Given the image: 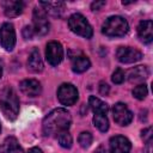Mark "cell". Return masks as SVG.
<instances>
[{"mask_svg": "<svg viewBox=\"0 0 153 153\" xmlns=\"http://www.w3.org/2000/svg\"><path fill=\"white\" fill-rule=\"evenodd\" d=\"M109 91H110L109 85L106 82H104V81H100L99 82V93L103 94V96H106L109 93Z\"/></svg>", "mask_w": 153, "mask_h": 153, "instance_id": "cell-28", "label": "cell"}, {"mask_svg": "<svg viewBox=\"0 0 153 153\" xmlns=\"http://www.w3.org/2000/svg\"><path fill=\"white\" fill-rule=\"evenodd\" d=\"M143 153H152V140L146 142V147L143 149Z\"/></svg>", "mask_w": 153, "mask_h": 153, "instance_id": "cell-30", "label": "cell"}, {"mask_svg": "<svg viewBox=\"0 0 153 153\" xmlns=\"http://www.w3.org/2000/svg\"><path fill=\"white\" fill-rule=\"evenodd\" d=\"M116 57L122 63H133L142 59L140 50L131 47H120L116 51Z\"/></svg>", "mask_w": 153, "mask_h": 153, "instance_id": "cell-10", "label": "cell"}, {"mask_svg": "<svg viewBox=\"0 0 153 153\" xmlns=\"http://www.w3.org/2000/svg\"><path fill=\"white\" fill-rule=\"evenodd\" d=\"M78 141H79V145L82 147V148H87L91 146L92 143V135L91 133L88 131H82L80 133L79 137H78Z\"/></svg>", "mask_w": 153, "mask_h": 153, "instance_id": "cell-23", "label": "cell"}, {"mask_svg": "<svg viewBox=\"0 0 153 153\" xmlns=\"http://www.w3.org/2000/svg\"><path fill=\"white\" fill-rule=\"evenodd\" d=\"M1 75H2V66L0 63V78H1Z\"/></svg>", "mask_w": 153, "mask_h": 153, "instance_id": "cell-33", "label": "cell"}, {"mask_svg": "<svg viewBox=\"0 0 153 153\" xmlns=\"http://www.w3.org/2000/svg\"><path fill=\"white\" fill-rule=\"evenodd\" d=\"M27 69L32 73H39L43 71V62L39 55L38 49H33L27 59Z\"/></svg>", "mask_w": 153, "mask_h": 153, "instance_id": "cell-15", "label": "cell"}, {"mask_svg": "<svg viewBox=\"0 0 153 153\" xmlns=\"http://www.w3.org/2000/svg\"><path fill=\"white\" fill-rule=\"evenodd\" d=\"M45 59L51 66H57L63 59L62 45L56 41L49 42L47 44V49H45Z\"/></svg>", "mask_w": 153, "mask_h": 153, "instance_id": "cell-8", "label": "cell"}, {"mask_svg": "<svg viewBox=\"0 0 153 153\" xmlns=\"http://www.w3.org/2000/svg\"><path fill=\"white\" fill-rule=\"evenodd\" d=\"M0 130H1V124H0Z\"/></svg>", "mask_w": 153, "mask_h": 153, "instance_id": "cell-34", "label": "cell"}, {"mask_svg": "<svg viewBox=\"0 0 153 153\" xmlns=\"http://www.w3.org/2000/svg\"><path fill=\"white\" fill-rule=\"evenodd\" d=\"M33 32L38 36H44L49 32V22L44 10L35 8L33 10Z\"/></svg>", "mask_w": 153, "mask_h": 153, "instance_id": "cell-6", "label": "cell"}, {"mask_svg": "<svg viewBox=\"0 0 153 153\" xmlns=\"http://www.w3.org/2000/svg\"><path fill=\"white\" fill-rule=\"evenodd\" d=\"M130 148H131L130 141L122 135H116L110 139L109 142L110 153H129Z\"/></svg>", "mask_w": 153, "mask_h": 153, "instance_id": "cell-11", "label": "cell"}, {"mask_svg": "<svg viewBox=\"0 0 153 153\" xmlns=\"http://www.w3.org/2000/svg\"><path fill=\"white\" fill-rule=\"evenodd\" d=\"M104 5H105V1H94V2L91 4V8H92L93 11H97V10H99L100 7H103Z\"/></svg>", "mask_w": 153, "mask_h": 153, "instance_id": "cell-29", "label": "cell"}, {"mask_svg": "<svg viewBox=\"0 0 153 153\" xmlns=\"http://www.w3.org/2000/svg\"><path fill=\"white\" fill-rule=\"evenodd\" d=\"M57 98L63 105H73L78 100V90L72 84H62L57 90Z\"/></svg>", "mask_w": 153, "mask_h": 153, "instance_id": "cell-7", "label": "cell"}, {"mask_svg": "<svg viewBox=\"0 0 153 153\" xmlns=\"http://www.w3.org/2000/svg\"><path fill=\"white\" fill-rule=\"evenodd\" d=\"M29 153H43L38 147H32L29 149Z\"/></svg>", "mask_w": 153, "mask_h": 153, "instance_id": "cell-32", "label": "cell"}, {"mask_svg": "<svg viewBox=\"0 0 153 153\" xmlns=\"http://www.w3.org/2000/svg\"><path fill=\"white\" fill-rule=\"evenodd\" d=\"M93 124L100 131H106L109 129V121H108L106 115H104V114H94Z\"/></svg>", "mask_w": 153, "mask_h": 153, "instance_id": "cell-21", "label": "cell"}, {"mask_svg": "<svg viewBox=\"0 0 153 153\" xmlns=\"http://www.w3.org/2000/svg\"><path fill=\"white\" fill-rule=\"evenodd\" d=\"M90 66H91L90 60L84 55L75 56L72 62V69L74 73H84L90 68Z\"/></svg>", "mask_w": 153, "mask_h": 153, "instance_id": "cell-19", "label": "cell"}, {"mask_svg": "<svg viewBox=\"0 0 153 153\" xmlns=\"http://www.w3.org/2000/svg\"><path fill=\"white\" fill-rule=\"evenodd\" d=\"M141 137L143 139V141L148 142L152 140V127H148V128H145L142 131H141Z\"/></svg>", "mask_w": 153, "mask_h": 153, "instance_id": "cell-26", "label": "cell"}, {"mask_svg": "<svg viewBox=\"0 0 153 153\" xmlns=\"http://www.w3.org/2000/svg\"><path fill=\"white\" fill-rule=\"evenodd\" d=\"M93 153H106V149H105V147H104L103 145H100V146H98V147L96 148V151H94Z\"/></svg>", "mask_w": 153, "mask_h": 153, "instance_id": "cell-31", "label": "cell"}, {"mask_svg": "<svg viewBox=\"0 0 153 153\" xmlns=\"http://www.w3.org/2000/svg\"><path fill=\"white\" fill-rule=\"evenodd\" d=\"M57 141H59L60 146L63 147V148H71L72 147V143H73L72 135L68 133V130L57 134Z\"/></svg>", "mask_w": 153, "mask_h": 153, "instance_id": "cell-22", "label": "cell"}, {"mask_svg": "<svg viewBox=\"0 0 153 153\" xmlns=\"http://www.w3.org/2000/svg\"><path fill=\"white\" fill-rule=\"evenodd\" d=\"M68 26L74 33L79 35V36H82L85 38H91L92 35H93L92 26L90 25L87 19L80 13H74L69 17Z\"/></svg>", "mask_w": 153, "mask_h": 153, "instance_id": "cell-4", "label": "cell"}, {"mask_svg": "<svg viewBox=\"0 0 153 153\" xmlns=\"http://www.w3.org/2000/svg\"><path fill=\"white\" fill-rule=\"evenodd\" d=\"M41 6H43L45 13L53 17H60L65 10V2L62 1H41Z\"/></svg>", "mask_w": 153, "mask_h": 153, "instance_id": "cell-14", "label": "cell"}, {"mask_svg": "<svg viewBox=\"0 0 153 153\" xmlns=\"http://www.w3.org/2000/svg\"><path fill=\"white\" fill-rule=\"evenodd\" d=\"M114 120L120 126H128L133 120V114L124 103H116L112 108Z\"/></svg>", "mask_w": 153, "mask_h": 153, "instance_id": "cell-9", "label": "cell"}, {"mask_svg": "<svg viewBox=\"0 0 153 153\" xmlns=\"http://www.w3.org/2000/svg\"><path fill=\"white\" fill-rule=\"evenodd\" d=\"M128 22L120 16L109 17L102 26V32L108 37H122L128 32Z\"/></svg>", "mask_w": 153, "mask_h": 153, "instance_id": "cell-3", "label": "cell"}, {"mask_svg": "<svg viewBox=\"0 0 153 153\" xmlns=\"http://www.w3.org/2000/svg\"><path fill=\"white\" fill-rule=\"evenodd\" d=\"M149 71L146 66H136L128 72V80L130 82H140L148 78Z\"/></svg>", "mask_w": 153, "mask_h": 153, "instance_id": "cell-16", "label": "cell"}, {"mask_svg": "<svg viewBox=\"0 0 153 153\" xmlns=\"http://www.w3.org/2000/svg\"><path fill=\"white\" fill-rule=\"evenodd\" d=\"M124 78H126V74H124V72L121 68H117L112 73V76H111L112 82H115V84H122L124 81Z\"/></svg>", "mask_w": 153, "mask_h": 153, "instance_id": "cell-25", "label": "cell"}, {"mask_svg": "<svg viewBox=\"0 0 153 153\" xmlns=\"http://www.w3.org/2000/svg\"><path fill=\"white\" fill-rule=\"evenodd\" d=\"M88 105L94 114H104L105 115L108 112V109H109L106 103H104L99 98H96L94 96H91L88 98Z\"/></svg>", "mask_w": 153, "mask_h": 153, "instance_id": "cell-20", "label": "cell"}, {"mask_svg": "<svg viewBox=\"0 0 153 153\" xmlns=\"http://www.w3.org/2000/svg\"><path fill=\"white\" fill-rule=\"evenodd\" d=\"M137 35L143 43H146V44L151 43L153 39V23H152V20L140 22L139 26H137Z\"/></svg>", "mask_w": 153, "mask_h": 153, "instance_id": "cell-13", "label": "cell"}, {"mask_svg": "<svg viewBox=\"0 0 153 153\" xmlns=\"http://www.w3.org/2000/svg\"><path fill=\"white\" fill-rule=\"evenodd\" d=\"M147 92H148V90H147V85H145V84H140V85H137L136 87H134V90H133V96H134L136 99L142 100V99L147 96Z\"/></svg>", "mask_w": 153, "mask_h": 153, "instance_id": "cell-24", "label": "cell"}, {"mask_svg": "<svg viewBox=\"0 0 153 153\" xmlns=\"http://www.w3.org/2000/svg\"><path fill=\"white\" fill-rule=\"evenodd\" d=\"M0 44L5 50L11 51L16 45V31L12 24L4 23L0 27Z\"/></svg>", "mask_w": 153, "mask_h": 153, "instance_id": "cell-5", "label": "cell"}, {"mask_svg": "<svg viewBox=\"0 0 153 153\" xmlns=\"http://www.w3.org/2000/svg\"><path fill=\"white\" fill-rule=\"evenodd\" d=\"M19 87H20V91L29 97L39 96L42 92V86L39 81H37L36 79H25L20 82Z\"/></svg>", "mask_w": 153, "mask_h": 153, "instance_id": "cell-12", "label": "cell"}, {"mask_svg": "<svg viewBox=\"0 0 153 153\" xmlns=\"http://www.w3.org/2000/svg\"><path fill=\"white\" fill-rule=\"evenodd\" d=\"M71 123H72L71 114L66 109L57 108L44 117L43 124H42L43 134L45 136L57 135L62 131L68 130V128L71 127Z\"/></svg>", "mask_w": 153, "mask_h": 153, "instance_id": "cell-1", "label": "cell"}, {"mask_svg": "<svg viewBox=\"0 0 153 153\" xmlns=\"http://www.w3.org/2000/svg\"><path fill=\"white\" fill-rule=\"evenodd\" d=\"M24 8V4L22 1H6L4 2V11L5 14L10 18L18 17Z\"/></svg>", "mask_w": 153, "mask_h": 153, "instance_id": "cell-18", "label": "cell"}, {"mask_svg": "<svg viewBox=\"0 0 153 153\" xmlns=\"http://www.w3.org/2000/svg\"><path fill=\"white\" fill-rule=\"evenodd\" d=\"M0 109L5 117L10 121L16 120L18 116L19 100L14 90L10 86H6L0 91Z\"/></svg>", "mask_w": 153, "mask_h": 153, "instance_id": "cell-2", "label": "cell"}, {"mask_svg": "<svg viewBox=\"0 0 153 153\" xmlns=\"http://www.w3.org/2000/svg\"><path fill=\"white\" fill-rule=\"evenodd\" d=\"M0 153H24L16 137H7L2 145H0Z\"/></svg>", "mask_w": 153, "mask_h": 153, "instance_id": "cell-17", "label": "cell"}, {"mask_svg": "<svg viewBox=\"0 0 153 153\" xmlns=\"http://www.w3.org/2000/svg\"><path fill=\"white\" fill-rule=\"evenodd\" d=\"M33 35H35V32H33L32 26H25V27L23 29V36H24V38L31 39V38L33 37Z\"/></svg>", "mask_w": 153, "mask_h": 153, "instance_id": "cell-27", "label": "cell"}]
</instances>
